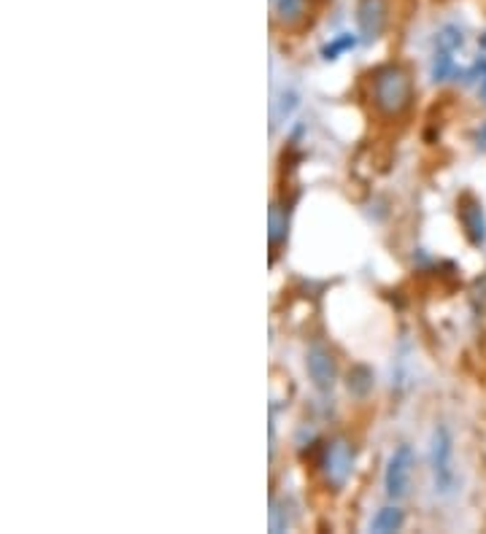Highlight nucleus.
<instances>
[{"mask_svg":"<svg viewBox=\"0 0 486 534\" xmlns=\"http://www.w3.org/2000/svg\"><path fill=\"white\" fill-rule=\"evenodd\" d=\"M414 103V79L408 68L389 63L373 71V106L381 116L397 119Z\"/></svg>","mask_w":486,"mask_h":534,"instance_id":"nucleus-1","label":"nucleus"},{"mask_svg":"<svg viewBox=\"0 0 486 534\" xmlns=\"http://www.w3.org/2000/svg\"><path fill=\"white\" fill-rule=\"evenodd\" d=\"M354 456H357V448L344 435L333 437L328 445H324L319 467H321V478H324V483H328V488L341 491L349 483L352 470H354Z\"/></svg>","mask_w":486,"mask_h":534,"instance_id":"nucleus-2","label":"nucleus"},{"mask_svg":"<svg viewBox=\"0 0 486 534\" xmlns=\"http://www.w3.org/2000/svg\"><path fill=\"white\" fill-rule=\"evenodd\" d=\"M430 462H432V475H435V486L440 491H451L454 488V443H451V432L446 427H435L432 432V448H430Z\"/></svg>","mask_w":486,"mask_h":534,"instance_id":"nucleus-3","label":"nucleus"},{"mask_svg":"<svg viewBox=\"0 0 486 534\" xmlns=\"http://www.w3.org/2000/svg\"><path fill=\"white\" fill-rule=\"evenodd\" d=\"M305 370L319 392H330L338 381V362L328 345L313 343L305 353Z\"/></svg>","mask_w":486,"mask_h":534,"instance_id":"nucleus-4","label":"nucleus"},{"mask_svg":"<svg viewBox=\"0 0 486 534\" xmlns=\"http://www.w3.org/2000/svg\"><path fill=\"white\" fill-rule=\"evenodd\" d=\"M414 464H416V456L411 451V445H400L389 464H387V475H384V486H387V494L392 499H403L408 494V486H411V475H414Z\"/></svg>","mask_w":486,"mask_h":534,"instance_id":"nucleus-5","label":"nucleus"},{"mask_svg":"<svg viewBox=\"0 0 486 534\" xmlns=\"http://www.w3.org/2000/svg\"><path fill=\"white\" fill-rule=\"evenodd\" d=\"M387 22H389L387 0H360V6H357V25H360V36L365 41L381 38V33L387 30Z\"/></svg>","mask_w":486,"mask_h":534,"instance_id":"nucleus-6","label":"nucleus"},{"mask_svg":"<svg viewBox=\"0 0 486 534\" xmlns=\"http://www.w3.org/2000/svg\"><path fill=\"white\" fill-rule=\"evenodd\" d=\"M459 219H462V227H465V235L473 246H483L486 243V214H483V206L465 195L459 200Z\"/></svg>","mask_w":486,"mask_h":534,"instance_id":"nucleus-7","label":"nucleus"},{"mask_svg":"<svg viewBox=\"0 0 486 534\" xmlns=\"http://www.w3.org/2000/svg\"><path fill=\"white\" fill-rule=\"evenodd\" d=\"M286 233H289V211L281 203H270V211H268V238H270V246L278 249L286 241Z\"/></svg>","mask_w":486,"mask_h":534,"instance_id":"nucleus-8","label":"nucleus"},{"mask_svg":"<svg viewBox=\"0 0 486 534\" xmlns=\"http://www.w3.org/2000/svg\"><path fill=\"white\" fill-rule=\"evenodd\" d=\"M405 523V515L400 507H381L376 513V518L371 521V531H379V534H389V531H397L400 526Z\"/></svg>","mask_w":486,"mask_h":534,"instance_id":"nucleus-9","label":"nucleus"},{"mask_svg":"<svg viewBox=\"0 0 486 534\" xmlns=\"http://www.w3.org/2000/svg\"><path fill=\"white\" fill-rule=\"evenodd\" d=\"M465 44V36H462V30L456 28V25H446V28H440L438 30V36H435V47H438V52H456L459 47Z\"/></svg>","mask_w":486,"mask_h":534,"instance_id":"nucleus-10","label":"nucleus"},{"mask_svg":"<svg viewBox=\"0 0 486 534\" xmlns=\"http://www.w3.org/2000/svg\"><path fill=\"white\" fill-rule=\"evenodd\" d=\"M354 47H357V38H354L352 33H341L336 41H330L328 47L321 49V57H324V60H338L344 52H349V49H354Z\"/></svg>","mask_w":486,"mask_h":534,"instance_id":"nucleus-11","label":"nucleus"},{"mask_svg":"<svg viewBox=\"0 0 486 534\" xmlns=\"http://www.w3.org/2000/svg\"><path fill=\"white\" fill-rule=\"evenodd\" d=\"M373 389V373L368 370V368H354L352 373H349V392H354V394H368Z\"/></svg>","mask_w":486,"mask_h":534,"instance_id":"nucleus-12","label":"nucleus"},{"mask_svg":"<svg viewBox=\"0 0 486 534\" xmlns=\"http://www.w3.org/2000/svg\"><path fill=\"white\" fill-rule=\"evenodd\" d=\"M451 76H456V65H454L451 55H448V52H438V55H435V63H432V79H435V81H446V79H451Z\"/></svg>","mask_w":486,"mask_h":534,"instance_id":"nucleus-13","label":"nucleus"},{"mask_svg":"<svg viewBox=\"0 0 486 534\" xmlns=\"http://www.w3.org/2000/svg\"><path fill=\"white\" fill-rule=\"evenodd\" d=\"M278 4V20L294 22L305 14V0H276Z\"/></svg>","mask_w":486,"mask_h":534,"instance_id":"nucleus-14","label":"nucleus"},{"mask_svg":"<svg viewBox=\"0 0 486 534\" xmlns=\"http://www.w3.org/2000/svg\"><path fill=\"white\" fill-rule=\"evenodd\" d=\"M286 529V513L281 510L278 502L270 504V531H284Z\"/></svg>","mask_w":486,"mask_h":534,"instance_id":"nucleus-15","label":"nucleus"},{"mask_svg":"<svg viewBox=\"0 0 486 534\" xmlns=\"http://www.w3.org/2000/svg\"><path fill=\"white\" fill-rule=\"evenodd\" d=\"M475 140H478V148H483V151H486V124H483V127L478 130Z\"/></svg>","mask_w":486,"mask_h":534,"instance_id":"nucleus-16","label":"nucleus"},{"mask_svg":"<svg viewBox=\"0 0 486 534\" xmlns=\"http://www.w3.org/2000/svg\"><path fill=\"white\" fill-rule=\"evenodd\" d=\"M481 97L486 100V73L481 76Z\"/></svg>","mask_w":486,"mask_h":534,"instance_id":"nucleus-17","label":"nucleus"},{"mask_svg":"<svg viewBox=\"0 0 486 534\" xmlns=\"http://www.w3.org/2000/svg\"><path fill=\"white\" fill-rule=\"evenodd\" d=\"M481 47H483V49H486V33H483V36H481Z\"/></svg>","mask_w":486,"mask_h":534,"instance_id":"nucleus-18","label":"nucleus"}]
</instances>
